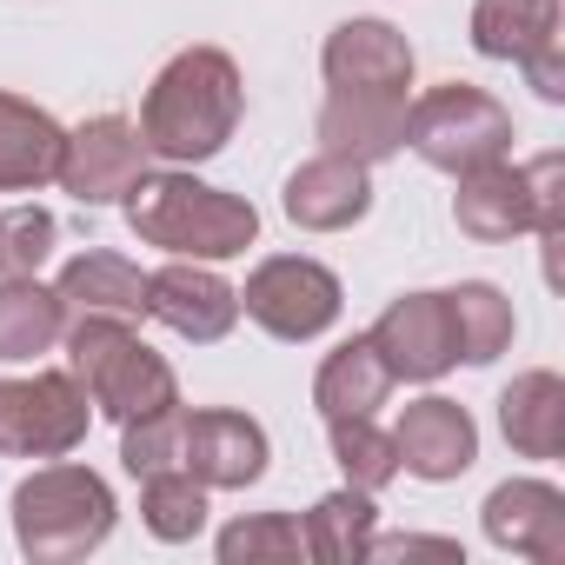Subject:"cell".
Wrapping results in <instances>:
<instances>
[{
    "mask_svg": "<svg viewBox=\"0 0 565 565\" xmlns=\"http://www.w3.org/2000/svg\"><path fill=\"white\" fill-rule=\"evenodd\" d=\"M366 558H466L459 539H366Z\"/></svg>",
    "mask_w": 565,
    "mask_h": 565,
    "instance_id": "cell-32",
    "label": "cell"
},
{
    "mask_svg": "<svg viewBox=\"0 0 565 565\" xmlns=\"http://www.w3.org/2000/svg\"><path fill=\"white\" fill-rule=\"evenodd\" d=\"M127 226L140 246H160L173 259H239L259 239V213L253 200L193 180L186 167L167 173H140V186L127 193Z\"/></svg>",
    "mask_w": 565,
    "mask_h": 565,
    "instance_id": "cell-3",
    "label": "cell"
},
{
    "mask_svg": "<svg viewBox=\"0 0 565 565\" xmlns=\"http://www.w3.org/2000/svg\"><path fill=\"white\" fill-rule=\"evenodd\" d=\"M479 525L499 552H519L532 565H558L565 558V492L552 479H505L492 486V499L479 505Z\"/></svg>",
    "mask_w": 565,
    "mask_h": 565,
    "instance_id": "cell-14",
    "label": "cell"
},
{
    "mask_svg": "<svg viewBox=\"0 0 565 565\" xmlns=\"http://www.w3.org/2000/svg\"><path fill=\"white\" fill-rule=\"evenodd\" d=\"M366 340L380 347L386 373H393V380H413V386H426V380H439V373L459 366L446 294H399V300L380 313V327H373Z\"/></svg>",
    "mask_w": 565,
    "mask_h": 565,
    "instance_id": "cell-12",
    "label": "cell"
},
{
    "mask_svg": "<svg viewBox=\"0 0 565 565\" xmlns=\"http://www.w3.org/2000/svg\"><path fill=\"white\" fill-rule=\"evenodd\" d=\"M180 466L206 492H246L266 472V426L246 419V413H233V406L186 413V426H180Z\"/></svg>",
    "mask_w": 565,
    "mask_h": 565,
    "instance_id": "cell-11",
    "label": "cell"
},
{
    "mask_svg": "<svg viewBox=\"0 0 565 565\" xmlns=\"http://www.w3.org/2000/svg\"><path fill=\"white\" fill-rule=\"evenodd\" d=\"M327 433H333V459H340L347 486H360V492H380V486H393V479H399L393 433H380V426H373V413L327 419Z\"/></svg>",
    "mask_w": 565,
    "mask_h": 565,
    "instance_id": "cell-26",
    "label": "cell"
},
{
    "mask_svg": "<svg viewBox=\"0 0 565 565\" xmlns=\"http://www.w3.org/2000/svg\"><path fill=\"white\" fill-rule=\"evenodd\" d=\"M61 226L47 206H14V213H0V279H14V273H41L47 253H54Z\"/></svg>",
    "mask_w": 565,
    "mask_h": 565,
    "instance_id": "cell-29",
    "label": "cell"
},
{
    "mask_svg": "<svg viewBox=\"0 0 565 565\" xmlns=\"http://www.w3.org/2000/svg\"><path fill=\"white\" fill-rule=\"evenodd\" d=\"M114 486L87 466H41L14 486V545L34 558V565H67V558H87L107 545L114 532Z\"/></svg>",
    "mask_w": 565,
    "mask_h": 565,
    "instance_id": "cell-5",
    "label": "cell"
},
{
    "mask_svg": "<svg viewBox=\"0 0 565 565\" xmlns=\"http://www.w3.org/2000/svg\"><path fill=\"white\" fill-rule=\"evenodd\" d=\"M61 153L67 127L47 107L0 94V193H41L47 180H61Z\"/></svg>",
    "mask_w": 565,
    "mask_h": 565,
    "instance_id": "cell-17",
    "label": "cell"
},
{
    "mask_svg": "<svg viewBox=\"0 0 565 565\" xmlns=\"http://www.w3.org/2000/svg\"><path fill=\"white\" fill-rule=\"evenodd\" d=\"M54 294L67 307V320L81 313H107V320H147V273L127 259V253H107V246H87L61 266Z\"/></svg>",
    "mask_w": 565,
    "mask_h": 565,
    "instance_id": "cell-18",
    "label": "cell"
},
{
    "mask_svg": "<svg viewBox=\"0 0 565 565\" xmlns=\"http://www.w3.org/2000/svg\"><path fill=\"white\" fill-rule=\"evenodd\" d=\"M239 107H246V87H239L233 54L186 47L153 74V87L140 100V140L167 167H200L233 140Z\"/></svg>",
    "mask_w": 565,
    "mask_h": 565,
    "instance_id": "cell-2",
    "label": "cell"
},
{
    "mask_svg": "<svg viewBox=\"0 0 565 565\" xmlns=\"http://www.w3.org/2000/svg\"><path fill=\"white\" fill-rule=\"evenodd\" d=\"M452 220H459V233H466V239H479V246H505V239L532 233V226H539V213H532L525 167L492 160V167H479V173H459Z\"/></svg>",
    "mask_w": 565,
    "mask_h": 565,
    "instance_id": "cell-16",
    "label": "cell"
},
{
    "mask_svg": "<svg viewBox=\"0 0 565 565\" xmlns=\"http://www.w3.org/2000/svg\"><path fill=\"white\" fill-rule=\"evenodd\" d=\"M61 333H67V307H61L54 287H41V273L0 279V366L54 353Z\"/></svg>",
    "mask_w": 565,
    "mask_h": 565,
    "instance_id": "cell-20",
    "label": "cell"
},
{
    "mask_svg": "<svg viewBox=\"0 0 565 565\" xmlns=\"http://www.w3.org/2000/svg\"><path fill=\"white\" fill-rule=\"evenodd\" d=\"M279 206H287V220L307 226V233H347L373 206V167L340 160V153H313L307 167H294Z\"/></svg>",
    "mask_w": 565,
    "mask_h": 565,
    "instance_id": "cell-15",
    "label": "cell"
},
{
    "mask_svg": "<svg viewBox=\"0 0 565 565\" xmlns=\"http://www.w3.org/2000/svg\"><path fill=\"white\" fill-rule=\"evenodd\" d=\"M220 558H226V565H259V558L287 565V558H307L300 519H287V512H253V519H233V525L220 532Z\"/></svg>",
    "mask_w": 565,
    "mask_h": 565,
    "instance_id": "cell-27",
    "label": "cell"
},
{
    "mask_svg": "<svg viewBox=\"0 0 565 565\" xmlns=\"http://www.w3.org/2000/svg\"><path fill=\"white\" fill-rule=\"evenodd\" d=\"M499 433L519 459H558L565 452V380L558 373H519L499 393Z\"/></svg>",
    "mask_w": 565,
    "mask_h": 565,
    "instance_id": "cell-19",
    "label": "cell"
},
{
    "mask_svg": "<svg viewBox=\"0 0 565 565\" xmlns=\"http://www.w3.org/2000/svg\"><path fill=\"white\" fill-rule=\"evenodd\" d=\"M386 393H393V373H386V360H380V347H373L366 333L340 340V347L320 360V373H313V406H320V419L380 413Z\"/></svg>",
    "mask_w": 565,
    "mask_h": 565,
    "instance_id": "cell-21",
    "label": "cell"
},
{
    "mask_svg": "<svg viewBox=\"0 0 565 565\" xmlns=\"http://www.w3.org/2000/svg\"><path fill=\"white\" fill-rule=\"evenodd\" d=\"M393 452H399V472H413V479H426V486H446V479L472 472V459H479V426H472V413H466L459 399L426 393V399L399 406Z\"/></svg>",
    "mask_w": 565,
    "mask_h": 565,
    "instance_id": "cell-13",
    "label": "cell"
},
{
    "mask_svg": "<svg viewBox=\"0 0 565 565\" xmlns=\"http://www.w3.org/2000/svg\"><path fill=\"white\" fill-rule=\"evenodd\" d=\"M373 525H380V505H373V492H360V486H340V492H327V499L307 512L300 539H307V558H320V565H360V558H366V539H373Z\"/></svg>",
    "mask_w": 565,
    "mask_h": 565,
    "instance_id": "cell-22",
    "label": "cell"
},
{
    "mask_svg": "<svg viewBox=\"0 0 565 565\" xmlns=\"http://www.w3.org/2000/svg\"><path fill=\"white\" fill-rule=\"evenodd\" d=\"M340 307H347L340 273L320 266V259H307V253H273V259H259V266L246 273V287H239V313H246L259 333L287 340V347L320 340V333L340 320Z\"/></svg>",
    "mask_w": 565,
    "mask_h": 565,
    "instance_id": "cell-7",
    "label": "cell"
},
{
    "mask_svg": "<svg viewBox=\"0 0 565 565\" xmlns=\"http://www.w3.org/2000/svg\"><path fill=\"white\" fill-rule=\"evenodd\" d=\"M327 107H320V153L380 167L406 147L413 107V47L386 21H340L320 47Z\"/></svg>",
    "mask_w": 565,
    "mask_h": 565,
    "instance_id": "cell-1",
    "label": "cell"
},
{
    "mask_svg": "<svg viewBox=\"0 0 565 565\" xmlns=\"http://www.w3.org/2000/svg\"><path fill=\"white\" fill-rule=\"evenodd\" d=\"M406 147L439 167V173H479L492 160L512 153V114L486 94V87H466V81H446V87H426L413 107H406Z\"/></svg>",
    "mask_w": 565,
    "mask_h": 565,
    "instance_id": "cell-6",
    "label": "cell"
},
{
    "mask_svg": "<svg viewBox=\"0 0 565 565\" xmlns=\"http://www.w3.org/2000/svg\"><path fill=\"white\" fill-rule=\"evenodd\" d=\"M147 320H160L167 333L213 347L239 327V287L213 273V259H173L160 273H147Z\"/></svg>",
    "mask_w": 565,
    "mask_h": 565,
    "instance_id": "cell-10",
    "label": "cell"
},
{
    "mask_svg": "<svg viewBox=\"0 0 565 565\" xmlns=\"http://www.w3.org/2000/svg\"><path fill=\"white\" fill-rule=\"evenodd\" d=\"M558 34V0H472V47L486 61H525Z\"/></svg>",
    "mask_w": 565,
    "mask_h": 565,
    "instance_id": "cell-23",
    "label": "cell"
},
{
    "mask_svg": "<svg viewBox=\"0 0 565 565\" xmlns=\"http://www.w3.org/2000/svg\"><path fill=\"white\" fill-rule=\"evenodd\" d=\"M140 519L160 545H186L206 532V486L186 472V466H167V472H147L140 479Z\"/></svg>",
    "mask_w": 565,
    "mask_h": 565,
    "instance_id": "cell-25",
    "label": "cell"
},
{
    "mask_svg": "<svg viewBox=\"0 0 565 565\" xmlns=\"http://www.w3.org/2000/svg\"><path fill=\"white\" fill-rule=\"evenodd\" d=\"M558 180H565V160L558 153H539L532 167H525V186H532V213H539V239L545 246H558V233H565V193H558Z\"/></svg>",
    "mask_w": 565,
    "mask_h": 565,
    "instance_id": "cell-30",
    "label": "cell"
},
{
    "mask_svg": "<svg viewBox=\"0 0 565 565\" xmlns=\"http://www.w3.org/2000/svg\"><path fill=\"white\" fill-rule=\"evenodd\" d=\"M180 426H186V413H180V406H160V413L127 419V426H120V466H127L134 479L180 466Z\"/></svg>",
    "mask_w": 565,
    "mask_h": 565,
    "instance_id": "cell-28",
    "label": "cell"
},
{
    "mask_svg": "<svg viewBox=\"0 0 565 565\" xmlns=\"http://www.w3.org/2000/svg\"><path fill=\"white\" fill-rule=\"evenodd\" d=\"M147 140L127 114H94L67 134V153H61V193H74L81 206H114L140 186L147 173Z\"/></svg>",
    "mask_w": 565,
    "mask_h": 565,
    "instance_id": "cell-9",
    "label": "cell"
},
{
    "mask_svg": "<svg viewBox=\"0 0 565 565\" xmlns=\"http://www.w3.org/2000/svg\"><path fill=\"white\" fill-rule=\"evenodd\" d=\"M67 373L87 386L94 413H107L114 426L140 419V413H160V406H180V380L173 366L134 333V320H107V313H81L67 320Z\"/></svg>",
    "mask_w": 565,
    "mask_h": 565,
    "instance_id": "cell-4",
    "label": "cell"
},
{
    "mask_svg": "<svg viewBox=\"0 0 565 565\" xmlns=\"http://www.w3.org/2000/svg\"><path fill=\"white\" fill-rule=\"evenodd\" d=\"M94 426V399L74 373L0 380V452L8 459H67Z\"/></svg>",
    "mask_w": 565,
    "mask_h": 565,
    "instance_id": "cell-8",
    "label": "cell"
},
{
    "mask_svg": "<svg viewBox=\"0 0 565 565\" xmlns=\"http://www.w3.org/2000/svg\"><path fill=\"white\" fill-rule=\"evenodd\" d=\"M446 313H452V347L466 366H492L505 347H512V300L486 279H466V287L446 294Z\"/></svg>",
    "mask_w": 565,
    "mask_h": 565,
    "instance_id": "cell-24",
    "label": "cell"
},
{
    "mask_svg": "<svg viewBox=\"0 0 565 565\" xmlns=\"http://www.w3.org/2000/svg\"><path fill=\"white\" fill-rule=\"evenodd\" d=\"M519 67H525V81H532V94H539V100H552V107L565 100V61H558V34H552L545 47H532Z\"/></svg>",
    "mask_w": 565,
    "mask_h": 565,
    "instance_id": "cell-31",
    "label": "cell"
}]
</instances>
